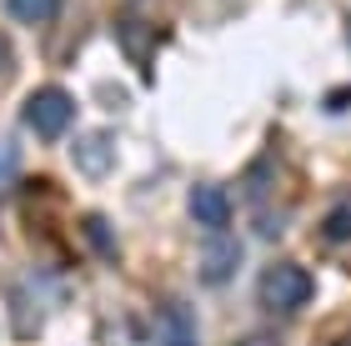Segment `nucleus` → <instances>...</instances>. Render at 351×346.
Here are the masks:
<instances>
[{
	"label": "nucleus",
	"instance_id": "39448f33",
	"mask_svg": "<svg viewBox=\"0 0 351 346\" xmlns=\"http://www.w3.org/2000/svg\"><path fill=\"white\" fill-rule=\"evenodd\" d=\"M236 261H241L236 241H216L211 251H206V261H201V276H206V281H226V276L236 271Z\"/></svg>",
	"mask_w": 351,
	"mask_h": 346
},
{
	"label": "nucleus",
	"instance_id": "0eeeda50",
	"mask_svg": "<svg viewBox=\"0 0 351 346\" xmlns=\"http://www.w3.org/2000/svg\"><path fill=\"white\" fill-rule=\"evenodd\" d=\"M322 236H326V241H351V201H341V206L326 216Z\"/></svg>",
	"mask_w": 351,
	"mask_h": 346
},
{
	"label": "nucleus",
	"instance_id": "6e6552de",
	"mask_svg": "<svg viewBox=\"0 0 351 346\" xmlns=\"http://www.w3.org/2000/svg\"><path fill=\"white\" fill-rule=\"evenodd\" d=\"M236 346H281V341H276V336H266V332H261V336H246V341H236Z\"/></svg>",
	"mask_w": 351,
	"mask_h": 346
},
{
	"label": "nucleus",
	"instance_id": "7ed1b4c3",
	"mask_svg": "<svg viewBox=\"0 0 351 346\" xmlns=\"http://www.w3.org/2000/svg\"><path fill=\"white\" fill-rule=\"evenodd\" d=\"M191 216H196L201 226H226V221H231V196H226V186L201 181L196 191H191Z\"/></svg>",
	"mask_w": 351,
	"mask_h": 346
},
{
	"label": "nucleus",
	"instance_id": "f257e3e1",
	"mask_svg": "<svg viewBox=\"0 0 351 346\" xmlns=\"http://www.w3.org/2000/svg\"><path fill=\"white\" fill-rule=\"evenodd\" d=\"M261 306L266 311H276V317H291V311H301L311 301V271L306 266H296V261H276V266H266L261 271Z\"/></svg>",
	"mask_w": 351,
	"mask_h": 346
},
{
	"label": "nucleus",
	"instance_id": "f03ea898",
	"mask_svg": "<svg viewBox=\"0 0 351 346\" xmlns=\"http://www.w3.org/2000/svg\"><path fill=\"white\" fill-rule=\"evenodd\" d=\"M21 116H25V125L36 136L56 140V136H66L71 121H75V96H71V90H60V86H45V90H36V96L25 101Z\"/></svg>",
	"mask_w": 351,
	"mask_h": 346
},
{
	"label": "nucleus",
	"instance_id": "20e7f679",
	"mask_svg": "<svg viewBox=\"0 0 351 346\" xmlns=\"http://www.w3.org/2000/svg\"><path fill=\"white\" fill-rule=\"evenodd\" d=\"M75 166H81L86 176H106V171L116 166V140H110L106 131L81 136V140H75Z\"/></svg>",
	"mask_w": 351,
	"mask_h": 346
},
{
	"label": "nucleus",
	"instance_id": "423d86ee",
	"mask_svg": "<svg viewBox=\"0 0 351 346\" xmlns=\"http://www.w3.org/2000/svg\"><path fill=\"white\" fill-rule=\"evenodd\" d=\"M5 10L15 21H25V25H40V21H51L60 10V0H5Z\"/></svg>",
	"mask_w": 351,
	"mask_h": 346
},
{
	"label": "nucleus",
	"instance_id": "1a4fd4ad",
	"mask_svg": "<svg viewBox=\"0 0 351 346\" xmlns=\"http://www.w3.org/2000/svg\"><path fill=\"white\" fill-rule=\"evenodd\" d=\"M346 36H351V15H346Z\"/></svg>",
	"mask_w": 351,
	"mask_h": 346
}]
</instances>
